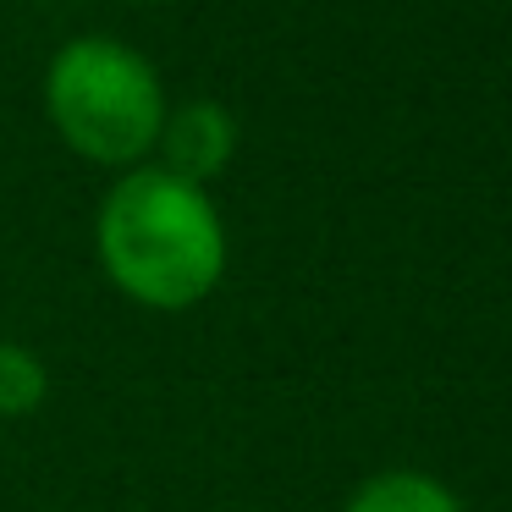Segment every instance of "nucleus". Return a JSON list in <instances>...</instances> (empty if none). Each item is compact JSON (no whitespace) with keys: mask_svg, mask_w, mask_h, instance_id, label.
Returning a JSON list of instances; mask_svg holds the SVG:
<instances>
[{"mask_svg":"<svg viewBox=\"0 0 512 512\" xmlns=\"http://www.w3.org/2000/svg\"><path fill=\"white\" fill-rule=\"evenodd\" d=\"M100 259L127 298L149 309H188L221 281L226 232L199 182L144 166L105 193Z\"/></svg>","mask_w":512,"mask_h":512,"instance_id":"nucleus-1","label":"nucleus"},{"mask_svg":"<svg viewBox=\"0 0 512 512\" xmlns=\"http://www.w3.org/2000/svg\"><path fill=\"white\" fill-rule=\"evenodd\" d=\"M45 111L78 155L100 166H133L155 149L166 122L160 78L133 45L78 34L56 50L45 72Z\"/></svg>","mask_w":512,"mask_h":512,"instance_id":"nucleus-2","label":"nucleus"},{"mask_svg":"<svg viewBox=\"0 0 512 512\" xmlns=\"http://www.w3.org/2000/svg\"><path fill=\"white\" fill-rule=\"evenodd\" d=\"M155 144H160V155H166L171 177L204 182V177H215V171L232 160L237 122H232V111L215 105V100H188V105H177V111H166Z\"/></svg>","mask_w":512,"mask_h":512,"instance_id":"nucleus-3","label":"nucleus"},{"mask_svg":"<svg viewBox=\"0 0 512 512\" xmlns=\"http://www.w3.org/2000/svg\"><path fill=\"white\" fill-rule=\"evenodd\" d=\"M347 512H463V501L430 474H375Z\"/></svg>","mask_w":512,"mask_h":512,"instance_id":"nucleus-4","label":"nucleus"},{"mask_svg":"<svg viewBox=\"0 0 512 512\" xmlns=\"http://www.w3.org/2000/svg\"><path fill=\"white\" fill-rule=\"evenodd\" d=\"M45 397V364L28 347L0 342V413H34Z\"/></svg>","mask_w":512,"mask_h":512,"instance_id":"nucleus-5","label":"nucleus"}]
</instances>
